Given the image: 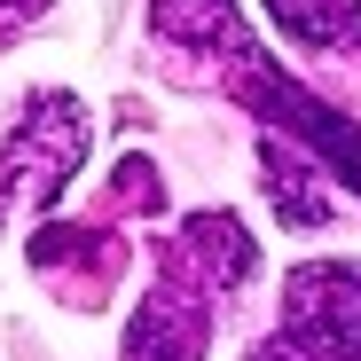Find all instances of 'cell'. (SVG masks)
<instances>
[{
    "label": "cell",
    "mask_w": 361,
    "mask_h": 361,
    "mask_svg": "<svg viewBox=\"0 0 361 361\" xmlns=\"http://www.w3.org/2000/svg\"><path fill=\"white\" fill-rule=\"evenodd\" d=\"M79 165H87V102L39 87L0 142V212H47Z\"/></svg>",
    "instance_id": "cell-3"
},
{
    "label": "cell",
    "mask_w": 361,
    "mask_h": 361,
    "mask_svg": "<svg viewBox=\"0 0 361 361\" xmlns=\"http://www.w3.org/2000/svg\"><path fill=\"white\" fill-rule=\"evenodd\" d=\"M259 189H267V204H275V220L290 235H307V228L330 220V173H322V157L290 149L283 134L259 142Z\"/></svg>",
    "instance_id": "cell-5"
},
{
    "label": "cell",
    "mask_w": 361,
    "mask_h": 361,
    "mask_svg": "<svg viewBox=\"0 0 361 361\" xmlns=\"http://www.w3.org/2000/svg\"><path fill=\"white\" fill-rule=\"evenodd\" d=\"M220 87H228L235 102H252V118H259L267 134H290L307 157H322V165L345 180V189L361 197V126H353L345 110H330L322 94H307V87H298L259 39H252V47H235L228 63H220Z\"/></svg>",
    "instance_id": "cell-2"
},
{
    "label": "cell",
    "mask_w": 361,
    "mask_h": 361,
    "mask_svg": "<svg viewBox=\"0 0 361 361\" xmlns=\"http://www.w3.org/2000/svg\"><path fill=\"white\" fill-rule=\"evenodd\" d=\"M252 259L259 252L235 212L180 220V235H165V252H157V283L142 298V314L126 322V361H204L212 322H220V290L244 283Z\"/></svg>",
    "instance_id": "cell-1"
},
{
    "label": "cell",
    "mask_w": 361,
    "mask_h": 361,
    "mask_svg": "<svg viewBox=\"0 0 361 361\" xmlns=\"http://www.w3.org/2000/svg\"><path fill=\"white\" fill-rule=\"evenodd\" d=\"M283 338L314 361H361V259H307L283 275Z\"/></svg>",
    "instance_id": "cell-4"
},
{
    "label": "cell",
    "mask_w": 361,
    "mask_h": 361,
    "mask_svg": "<svg viewBox=\"0 0 361 361\" xmlns=\"http://www.w3.org/2000/svg\"><path fill=\"white\" fill-rule=\"evenodd\" d=\"M259 8L307 55H361V0H259Z\"/></svg>",
    "instance_id": "cell-6"
},
{
    "label": "cell",
    "mask_w": 361,
    "mask_h": 361,
    "mask_svg": "<svg viewBox=\"0 0 361 361\" xmlns=\"http://www.w3.org/2000/svg\"><path fill=\"white\" fill-rule=\"evenodd\" d=\"M244 361H314V353H298V345H290V338H259V345H252V353H244Z\"/></svg>",
    "instance_id": "cell-7"
},
{
    "label": "cell",
    "mask_w": 361,
    "mask_h": 361,
    "mask_svg": "<svg viewBox=\"0 0 361 361\" xmlns=\"http://www.w3.org/2000/svg\"><path fill=\"white\" fill-rule=\"evenodd\" d=\"M47 8V0H0V32H16V24H32Z\"/></svg>",
    "instance_id": "cell-8"
}]
</instances>
